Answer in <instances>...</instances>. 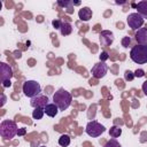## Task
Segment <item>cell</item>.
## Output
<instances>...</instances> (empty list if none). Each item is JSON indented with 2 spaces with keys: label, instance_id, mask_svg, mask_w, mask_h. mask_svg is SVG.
<instances>
[{
  "label": "cell",
  "instance_id": "6da1fadb",
  "mask_svg": "<svg viewBox=\"0 0 147 147\" xmlns=\"http://www.w3.org/2000/svg\"><path fill=\"white\" fill-rule=\"evenodd\" d=\"M72 101L71 94L64 88H59L53 95V103H55L60 110H65Z\"/></svg>",
  "mask_w": 147,
  "mask_h": 147
},
{
  "label": "cell",
  "instance_id": "7a4b0ae2",
  "mask_svg": "<svg viewBox=\"0 0 147 147\" xmlns=\"http://www.w3.org/2000/svg\"><path fill=\"white\" fill-rule=\"evenodd\" d=\"M17 131L18 129L14 121L6 119V121H2L0 124V136L3 139H7V140L13 139L17 134Z\"/></svg>",
  "mask_w": 147,
  "mask_h": 147
},
{
  "label": "cell",
  "instance_id": "3957f363",
  "mask_svg": "<svg viewBox=\"0 0 147 147\" xmlns=\"http://www.w3.org/2000/svg\"><path fill=\"white\" fill-rule=\"evenodd\" d=\"M130 59L138 64L147 63V46L145 45L133 46L130 51Z\"/></svg>",
  "mask_w": 147,
  "mask_h": 147
},
{
  "label": "cell",
  "instance_id": "277c9868",
  "mask_svg": "<svg viewBox=\"0 0 147 147\" xmlns=\"http://www.w3.org/2000/svg\"><path fill=\"white\" fill-rule=\"evenodd\" d=\"M41 92V87L39 85V83H37L36 80H26L23 84V93L28 96V98H34L37 95H39Z\"/></svg>",
  "mask_w": 147,
  "mask_h": 147
},
{
  "label": "cell",
  "instance_id": "5b68a950",
  "mask_svg": "<svg viewBox=\"0 0 147 147\" xmlns=\"http://www.w3.org/2000/svg\"><path fill=\"white\" fill-rule=\"evenodd\" d=\"M105 130H106V127H105L102 124H100L99 122H96V121H91V122H88L87 125H86V129H85L86 133H87L90 137H93V138L101 136V134L105 132Z\"/></svg>",
  "mask_w": 147,
  "mask_h": 147
},
{
  "label": "cell",
  "instance_id": "8992f818",
  "mask_svg": "<svg viewBox=\"0 0 147 147\" xmlns=\"http://www.w3.org/2000/svg\"><path fill=\"white\" fill-rule=\"evenodd\" d=\"M126 22H127L129 26L132 30H137V29L139 30L144 25V18L138 13H131V14H129L127 17H126Z\"/></svg>",
  "mask_w": 147,
  "mask_h": 147
},
{
  "label": "cell",
  "instance_id": "52a82bcc",
  "mask_svg": "<svg viewBox=\"0 0 147 147\" xmlns=\"http://www.w3.org/2000/svg\"><path fill=\"white\" fill-rule=\"evenodd\" d=\"M107 71H108V65H107L105 62H101V61H100L99 63H95V64L93 65V68H92V70H91V74H92V76H93L94 78L101 79V78H103V77L106 76Z\"/></svg>",
  "mask_w": 147,
  "mask_h": 147
},
{
  "label": "cell",
  "instance_id": "ba28073f",
  "mask_svg": "<svg viewBox=\"0 0 147 147\" xmlns=\"http://www.w3.org/2000/svg\"><path fill=\"white\" fill-rule=\"evenodd\" d=\"M99 41L101 46H110L114 42V33L109 30H103L99 33Z\"/></svg>",
  "mask_w": 147,
  "mask_h": 147
},
{
  "label": "cell",
  "instance_id": "9c48e42d",
  "mask_svg": "<svg viewBox=\"0 0 147 147\" xmlns=\"http://www.w3.org/2000/svg\"><path fill=\"white\" fill-rule=\"evenodd\" d=\"M30 105L33 108H42L44 109L48 105V98L46 95L39 94V95H37L30 100Z\"/></svg>",
  "mask_w": 147,
  "mask_h": 147
},
{
  "label": "cell",
  "instance_id": "30bf717a",
  "mask_svg": "<svg viewBox=\"0 0 147 147\" xmlns=\"http://www.w3.org/2000/svg\"><path fill=\"white\" fill-rule=\"evenodd\" d=\"M0 72H1V82L3 83L5 80H10V78L13 77V70L11 68L5 63V62H1L0 63Z\"/></svg>",
  "mask_w": 147,
  "mask_h": 147
},
{
  "label": "cell",
  "instance_id": "8fae6325",
  "mask_svg": "<svg viewBox=\"0 0 147 147\" xmlns=\"http://www.w3.org/2000/svg\"><path fill=\"white\" fill-rule=\"evenodd\" d=\"M136 40L138 42V45H145L147 46V28H140L136 34Z\"/></svg>",
  "mask_w": 147,
  "mask_h": 147
},
{
  "label": "cell",
  "instance_id": "7c38bea8",
  "mask_svg": "<svg viewBox=\"0 0 147 147\" xmlns=\"http://www.w3.org/2000/svg\"><path fill=\"white\" fill-rule=\"evenodd\" d=\"M78 16L82 21L87 22L92 18V9H90L88 7H83L82 9H79L78 11Z\"/></svg>",
  "mask_w": 147,
  "mask_h": 147
},
{
  "label": "cell",
  "instance_id": "4fadbf2b",
  "mask_svg": "<svg viewBox=\"0 0 147 147\" xmlns=\"http://www.w3.org/2000/svg\"><path fill=\"white\" fill-rule=\"evenodd\" d=\"M44 110H45V114L47 115V116H49V117H54V116H56L57 115V113H59V107L55 105V103H48L45 108H44Z\"/></svg>",
  "mask_w": 147,
  "mask_h": 147
},
{
  "label": "cell",
  "instance_id": "5bb4252c",
  "mask_svg": "<svg viewBox=\"0 0 147 147\" xmlns=\"http://www.w3.org/2000/svg\"><path fill=\"white\" fill-rule=\"evenodd\" d=\"M136 8H137V13L140 14L142 16V18H147V0L145 1H140L136 5Z\"/></svg>",
  "mask_w": 147,
  "mask_h": 147
},
{
  "label": "cell",
  "instance_id": "9a60e30c",
  "mask_svg": "<svg viewBox=\"0 0 147 147\" xmlns=\"http://www.w3.org/2000/svg\"><path fill=\"white\" fill-rule=\"evenodd\" d=\"M60 31H61V34L62 36H69L72 32V26L68 22H62L61 28H60Z\"/></svg>",
  "mask_w": 147,
  "mask_h": 147
},
{
  "label": "cell",
  "instance_id": "2e32d148",
  "mask_svg": "<svg viewBox=\"0 0 147 147\" xmlns=\"http://www.w3.org/2000/svg\"><path fill=\"white\" fill-rule=\"evenodd\" d=\"M121 133H122V129H121L119 126H116V125L111 126L110 130H109V134H110V137H113V138H118V137L121 136Z\"/></svg>",
  "mask_w": 147,
  "mask_h": 147
},
{
  "label": "cell",
  "instance_id": "e0dca14e",
  "mask_svg": "<svg viewBox=\"0 0 147 147\" xmlns=\"http://www.w3.org/2000/svg\"><path fill=\"white\" fill-rule=\"evenodd\" d=\"M59 145L62 147H67L70 145V137L68 134H62L59 138Z\"/></svg>",
  "mask_w": 147,
  "mask_h": 147
},
{
  "label": "cell",
  "instance_id": "ac0fdd59",
  "mask_svg": "<svg viewBox=\"0 0 147 147\" xmlns=\"http://www.w3.org/2000/svg\"><path fill=\"white\" fill-rule=\"evenodd\" d=\"M44 114H45V110L42 108H34V110L32 113V117H33V119H41Z\"/></svg>",
  "mask_w": 147,
  "mask_h": 147
},
{
  "label": "cell",
  "instance_id": "d6986e66",
  "mask_svg": "<svg viewBox=\"0 0 147 147\" xmlns=\"http://www.w3.org/2000/svg\"><path fill=\"white\" fill-rule=\"evenodd\" d=\"M103 147H122V146H121V144L117 141L116 138H111L110 140H108V141L106 142V145H105Z\"/></svg>",
  "mask_w": 147,
  "mask_h": 147
},
{
  "label": "cell",
  "instance_id": "ffe728a7",
  "mask_svg": "<svg viewBox=\"0 0 147 147\" xmlns=\"http://www.w3.org/2000/svg\"><path fill=\"white\" fill-rule=\"evenodd\" d=\"M121 42H122V46H123L124 48H127V47L130 46V44H131V38L127 37V36H126V37H123Z\"/></svg>",
  "mask_w": 147,
  "mask_h": 147
},
{
  "label": "cell",
  "instance_id": "44dd1931",
  "mask_svg": "<svg viewBox=\"0 0 147 147\" xmlns=\"http://www.w3.org/2000/svg\"><path fill=\"white\" fill-rule=\"evenodd\" d=\"M124 78H125V80L131 82V80H133V78H134V74H133L132 71H130V70H126L125 74H124Z\"/></svg>",
  "mask_w": 147,
  "mask_h": 147
},
{
  "label": "cell",
  "instance_id": "7402d4cb",
  "mask_svg": "<svg viewBox=\"0 0 147 147\" xmlns=\"http://www.w3.org/2000/svg\"><path fill=\"white\" fill-rule=\"evenodd\" d=\"M133 74H134V77H138V78H141V77L145 76V71L142 69H137Z\"/></svg>",
  "mask_w": 147,
  "mask_h": 147
},
{
  "label": "cell",
  "instance_id": "603a6c76",
  "mask_svg": "<svg viewBox=\"0 0 147 147\" xmlns=\"http://www.w3.org/2000/svg\"><path fill=\"white\" fill-rule=\"evenodd\" d=\"M99 57H100V61L101 62H105V61H107L108 60V53L107 52H101V54L99 55Z\"/></svg>",
  "mask_w": 147,
  "mask_h": 147
},
{
  "label": "cell",
  "instance_id": "cb8c5ba5",
  "mask_svg": "<svg viewBox=\"0 0 147 147\" xmlns=\"http://www.w3.org/2000/svg\"><path fill=\"white\" fill-rule=\"evenodd\" d=\"M52 24H53V26H54L55 29H60L62 22H61L60 20H54V21H52Z\"/></svg>",
  "mask_w": 147,
  "mask_h": 147
},
{
  "label": "cell",
  "instance_id": "d4e9b609",
  "mask_svg": "<svg viewBox=\"0 0 147 147\" xmlns=\"http://www.w3.org/2000/svg\"><path fill=\"white\" fill-rule=\"evenodd\" d=\"M142 92L145 93V95H147V80H145L144 83H142Z\"/></svg>",
  "mask_w": 147,
  "mask_h": 147
},
{
  "label": "cell",
  "instance_id": "484cf974",
  "mask_svg": "<svg viewBox=\"0 0 147 147\" xmlns=\"http://www.w3.org/2000/svg\"><path fill=\"white\" fill-rule=\"evenodd\" d=\"M25 132H26V130H25L24 127H22V129H18L17 134H18V136H24V134H25Z\"/></svg>",
  "mask_w": 147,
  "mask_h": 147
},
{
  "label": "cell",
  "instance_id": "4316f807",
  "mask_svg": "<svg viewBox=\"0 0 147 147\" xmlns=\"http://www.w3.org/2000/svg\"><path fill=\"white\" fill-rule=\"evenodd\" d=\"M2 85H3V87H9V86L11 85V82H10V80H5V82L2 83Z\"/></svg>",
  "mask_w": 147,
  "mask_h": 147
},
{
  "label": "cell",
  "instance_id": "83f0119b",
  "mask_svg": "<svg viewBox=\"0 0 147 147\" xmlns=\"http://www.w3.org/2000/svg\"><path fill=\"white\" fill-rule=\"evenodd\" d=\"M5 100H6V98H5V95H2V102H1V106H3V103H5Z\"/></svg>",
  "mask_w": 147,
  "mask_h": 147
},
{
  "label": "cell",
  "instance_id": "f1b7e54d",
  "mask_svg": "<svg viewBox=\"0 0 147 147\" xmlns=\"http://www.w3.org/2000/svg\"><path fill=\"white\" fill-rule=\"evenodd\" d=\"M40 147H46V146H40Z\"/></svg>",
  "mask_w": 147,
  "mask_h": 147
}]
</instances>
